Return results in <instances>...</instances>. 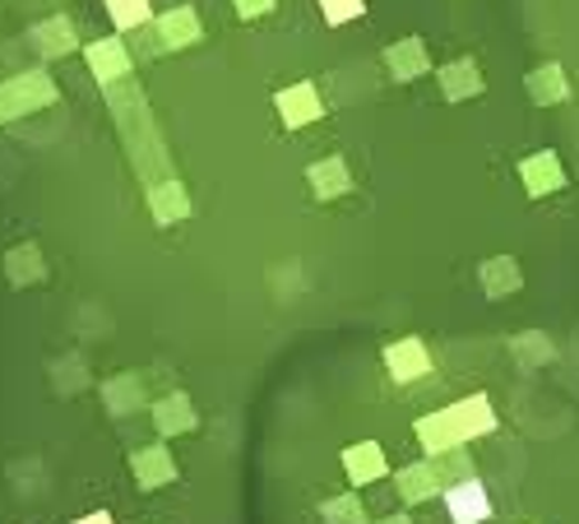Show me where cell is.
<instances>
[{"label":"cell","mask_w":579,"mask_h":524,"mask_svg":"<svg viewBox=\"0 0 579 524\" xmlns=\"http://www.w3.org/2000/svg\"><path fill=\"white\" fill-rule=\"evenodd\" d=\"M445 511H450L455 524H482L491 515V496H487V487L478 478L468 474V478H459L450 492H445Z\"/></svg>","instance_id":"6da1fadb"},{"label":"cell","mask_w":579,"mask_h":524,"mask_svg":"<svg viewBox=\"0 0 579 524\" xmlns=\"http://www.w3.org/2000/svg\"><path fill=\"white\" fill-rule=\"evenodd\" d=\"M385 366H389V376L399 381V385H413L417 376L431 372V357L423 349V339H399V344L385 349Z\"/></svg>","instance_id":"7a4b0ae2"},{"label":"cell","mask_w":579,"mask_h":524,"mask_svg":"<svg viewBox=\"0 0 579 524\" xmlns=\"http://www.w3.org/2000/svg\"><path fill=\"white\" fill-rule=\"evenodd\" d=\"M344 474H348V483H357V487L380 483V478L389 474L385 451H380L376 441H357V445H348V451H344Z\"/></svg>","instance_id":"3957f363"},{"label":"cell","mask_w":579,"mask_h":524,"mask_svg":"<svg viewBox=\"0 0 579 524\" xmlns=\"http://www.w3.org/2000/svg\"><path fill=\"white\" fill-rule=\"evenodd\" d=\"M130 468H135V478H140L144 492H153V487H163V483L176 478V460H172L167 445H149V451H135Z\"/></svg>","instance_id":"277c9868"},{"label":"cell","mask_w":579,"mask_h":524,"mask_svg":"<svg viewBox=\"0 0 579 524\" xmlns=\"http://www.w3.org/2000/svg\"><path fill=\"white\" fill-rule=\"evenodd\" d=\"M450 417H455V427H459L464 445H468L473 436H482V432L496 427V413H491V400H487V395H473V400L450 404Z\"/></svg>","instance_id":"5b68a950"},{"label":"cell","mask_w":579,"mask_h":524,"mask_svg":"<svg viewBox=\"0 0 579 524\" xmlns=\"http://www.w3.org/2000/svg\"><path fill=\"white\" fill-rule=\"evenodd\" d=\"M417 441H423L427 455H445V451H455V445H464V436H459V427H455L450 409L423 417V423H417Z\"/></svg>","instance_id":"8992f818"},{"label":"cell","mask_w":579,"mask_h":524,"mask_svg":"<svg viewBox=\"0 0 579 524\" xmlns=\"http://www.w3.org/2000/svg\"><path fill=\"white\" fill-rule=\"evenodd\" d=\"M394 483H399V496H404V502H431L440 474H436L431 460H423V464L399 468V474H394Z\"/></svg>","instance_id":"52a82bcc"},{"label":"cell","mask_w":579,"mask_h":524,"mask_svg":"<svg viewBox=\"0 0 579 524\" xmlns=\"http://www.w3.org/2000/svg\"><path fill=\"white\" fill-rule=\"evenodd\" d=\"M153 423H158V432H191L200 417H195V409H191V400L186 395H167V400H158L153 404Z\"/></svg>","instance_id":"ba28073f"},{"label":"cell","mask_w":579,"mask_h":524,"mask_svg":"<svg viewBox=\"0 0 579 524\" xmlns=\"http://www.w3.org/2000/svg\"><path fill=\"white\" fill-rule=\"evenodd\" d=\"M325 524H362L366 520V511H362V502H357V492H348V496H334V502H325Z\"/></svg>","instance_id":"9c48e42d"},{"label":"cell","mask_w":579,"mask_h":524,"mask_svg":"<svg viewBox=\"0 0 579 524\" xmlns=\"http://www.w3.org/2000/svg\"><path fill=\"white\" fill-rule=\"evenodd\" d=\"M74 524H116L108 511H98V515H84V520H74Z\"/></svg>","instance_id":"30bf717a"},{"label":"cell","mask_w":579,"mask_h":524,"mask_svg":"<svg viewBox=\"0 0 579 524\" xmlns=\"http://www.w3.org/2000/svg\"><path fill=\"white\" fill-rule=\"evenodd\" d=\"M380 524H413L408 515H389V520H380Z\"/></svg>","instance_id":"8fae6325"}]
</instances>
